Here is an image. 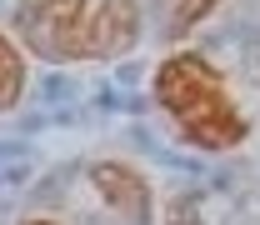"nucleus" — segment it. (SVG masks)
I'll use <instances>...</instances> for the list:
<instances>
[{"instance_id": "obj_2", "label": "nucleus", "mask_w": 260, "mask_h": 225, "mask_svg": "<svg viewBox=\"0 0 260 225\" xmlns=\"http://www.w3.org/2000/svg\"><path fill=\"white\" fill-rule=\"evenodd\" d=\"M15 30L40 60H85V0H30L15 10Z\"/></svg>"}, {"instance_id": "obj_5", "label": "nucleus", "mask_w": 260, "mask_h": 225, "mask_svg": "<svg viewBox=\"0 0 260 225\" xmlns=\"http://www.w3.org/2000/svg\"><path fill=\"white\" fill-rule=\"evenodd\" d=\"M25 90V60H20V50L0 35V110H10L15 100Z\"/></svg>"}, {"instance_id": "obj_1", "label": "nucleus", "mask_w": 260, "mask_h": 225, "mask_svg": "<svg viewBox=\"0 0 260 225\" xmlns=\"http://www.w3.org/2000/svg\"><path fill=\"white\" fill-rule=\"evenodd\" d=\"M155 100L200 150H235L245 140V115L235 110L220 70L205 55H190V50L170 55L155 70Z\"/></svg>"}, {"instance_id": "obj_6", "label": "nucleus", "mask_w": 260, "mask_h": 225, "mask_svg": "<svg viewBox=\"0 0 260 225\" xmlns=\"http://www.w3.org/2000/svg\"><path fill=\"white\" fill-rule=\"evenodd\" d=\"M215 5H220V0H175V10H170V30H165V35H185L190 25H200Z\"/></svg>"}, {"instance_id": "obj_4", "label": "nucleus", "mask_w": 260, "mask_h": 225, "mask_svg": "<svg viewBox=\"0 0 260 225\" xmlns=\"http://www.w3.org/2000/svg\"><path fill=\"white\" fill-rule=\"evenodd\" d=\"M90 185H95L100 200H105L115 215H125L130 225L150 220V185H145L140 170H130V165H120V160H100V165H90Z\"/></svg>"}, {"instance_id": "obj_7", "label": "nucleus", "mask_w": 260, "mask_h": 225, "mask_svg": "<svg viewBox=\"0 0 260 225\" xmlns=\"http://www.w3.org/2000/svg\"><path fill=\"white\" fill-rule=\"evenodd\" d=\"M25 225H60V220H25Z\"/></svg>"}, {"instance_id": "obj_3", "label": "nucleus", "mask_w": 260, "mask_h": 225, "mask_svg": "<svg viewBox=\"0 0 260 225\" xmlns=\"http://www.w3.org/2000/svg\"><path fill=\"white\" fill-rule=\"evenodd\" d=\"M140 40V10L135 0H105L85 20V60H120Z\"/></svg>"}]
</instances>
